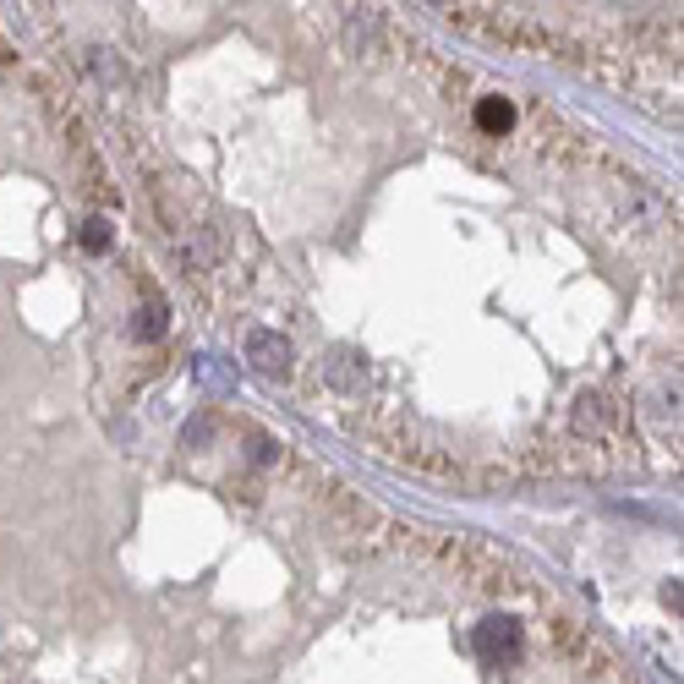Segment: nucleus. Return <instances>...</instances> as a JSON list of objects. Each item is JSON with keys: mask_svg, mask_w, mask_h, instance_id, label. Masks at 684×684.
Listing matches in <instances>:
<instances>
[]
</instances>
